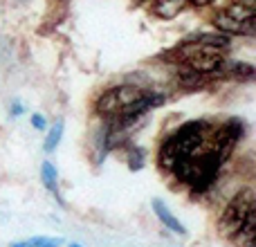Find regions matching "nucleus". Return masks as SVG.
<instances>
[{
	"instance_id": "nucleus-1",
	"label": "nucleus",
	"mask_w": 256,
	"mask_h": 247,
	"mask_svg": "<svg viewBox=\"0 0 256 247\" xmlns=\"http://www.w3.org/2000/svg\"><path fill=\"white\" fill-rule=\"evenodd\" d=\"M212 128H214L212 120L196 117V120H186L180 126L173 128V130H168L158 144V155H155L158 166L168 173L178 160L196 155L204 146Z\"/></svg>"
},
{
	"instance_id": "nucleus-2",
	"label": "nucleus",
	"mask_w": 256,
	"mask_h": 247,
	"mask_svg": "<svg viewBox=\"0 0 256 247\" xmlns=\"http://www.w3.org/2000/svg\"><path fill=\"white\" fill-rule=\"evenodd\" d=\"M146 88L148 86L137 84V81H120V84H112L108 88H104L97 94V99H94V106H92L94 117L102 122L117 117L126 106L135 104L146 92Z\"/></svg>"
},
{
	"instance_id": "nucleus-3",
	"label": "nucleus",
	"mask_w": 256,
	"mask_h": 247,
	"mask_svg": "<svg viewBox=\"0 0 256 247\" xmlns=\"http://www.w3.org/2000/svg\"><path fill=\"white\" fill-rule=\"evenodd\" d=\"M252 212H256V194L252 186H240L234 196L225 202L220 216H218V230L230 236Z\"/></svg>"
},
{
	"instance_id": "nucleus-4",
	"label": "nucleus",
	"mask_w": 256,
	"mask_h": 247,
	"mask_svg": "<svg viewBox=\"0 0 256 247\" xmlns=\"http://www.w3.org/2000/svg\"><path fill=\"white\" fill-rule=\"evenodd\" d=\"M212 25L216 32L225 36H254L256 22H243L238 18H234L232 14H227L225 9H214L212 14Z\"/></svg>"
},
{
	"instance_id": "nucleus-5",
	"label": "nucleus",
	"mask_w": 256,
	"mask_h": 247,
	"mask_svg": "<svg viewBox=\"0 0 256 247\" xmlns=\"http://www.w3.org/2000/svg\"><path fill=\"white\" fill-rule=\"evenodd\" d=\"M173 81H176V86L180 90H189V92L212 88V86L216 84L212 76L202 74V72H196L186 66H173Z\"/></svg>"
},
{
	"instance_id": "nucleus-6",
	"label": "nucleus",
	"mask_w": 256,
	"mask_h": 247,
	"mask_svg": "<svg viewBox=\"0 0 256 247\" xmlns=\"http://www.w3.org/2000/svg\"><path fill=\"white\" fill-rule=\"evenodd\" d=\"M227 238L236 247H256V212H252Z\"/></svg>"
},
{
	"instance_id": "nucleus-7",
	"label": "nucleus",
	"mask_w": 256,
	"mask_h": 247,
	"mask_svg": "<svg viewBox=\"0 0 256 247\" xmlns=\"http://www.w3.org/2000/svg\"><path fill=\"white\" fill-rule=\"evenodd\" d=\"M150 207H153L155 218H158V220L162 222V225L166 227L168 232H173V234H180V236H184V234H186V227L182 225L180 220H178L176 214H173L171 209L166 207V202H164V200L153 198V200H150Z\"/></svg>"
},
{
	"instance_id": "nucleus-8",
	"label": "nucleus",
	"mask_w": 256,
	"mask_h": 247,
	"mask_svg": "<svg viewBox=\"0 0 256 247\" xmlns=\"http://www.w3.org/2000/svg\"><path fill=\"white\" fill-rule=\"evenodd\" d=\"M148 2L150 12L162 20H173L189 7V0H148Z\"/></svg>"
},
{
	"instance_id": "nucleus-9",
	"label": "nucleus",
	"mask_w": 256,
	"mask_h": 247,
	"mask_svg": "<svg viewBox=\"0 0 256 247\" xmlns=\"http://www.w3.org/2000/svg\"><path fill=\"white\" fill-rule=\"evenodd\" d=\"M225 79L238 81V84H252V81L256 79V68L248 61H232V58H227Z\"/></svg>"
},
{
	"instance_id": "nucleus-10",
	"label": "nucleus",
	"mask_w": 256,
	"mask_h": 247,
	"mask_svg": "<svg viewBox=\"0 0 256 247\" xmlns=\"http://www.w3.org/2000/svg\"><path fill=\"white\" fill-rule=\"evenodd\" d=\"M40 182H43V186L50 194L61 200V196H58V171H56V166H54V162H50V160H45V162L40 164Z\"/></svg>"
},
{
	"instance_id": "nucleus-11",
	"label": "nucleus",
	"mask_w": 256,
	"mask_h": 247,
	"mask_svg": "<svg viewBox=\"0 0 256 247\" xmlns=\"http://www.w3.org/2000/svg\"><path fill=\"white\" fill-rule=\"evenodd\" d=\"M126 148V164L130 171H142L146 166V160H148V153H146L144 146H137V144H128L124 146Z\"/></svg>"
},
{
	"instance_id": "nucleus-12",
	"label": "nucleus",
	"mask_w": 256,
	"mask_h": 247,
	"mask_svg": "<svg viewBox=\"0 0 256 247\" xmlns=\"http://www.w3.org/2000/svg\"><path fill=\"white\" fill-rule=\"evenodd\" d=\"M63 132H66V122L63 120L48 126V135H45V142H43L45 153H54V150L58 148V144H61V140H63Z\"/></svg>"
},
{
	"instance_id": "nucleus-13",
	"label": "nucleus",
	"mask_w": 256,
	"mask_h": 247,
	"mask_svg": "<svg viewBox=\"0 0 256 247\" xmlns=\"http://www.w3.org/2000/svg\"><path fill=\"white\" fill-rule=\"evenodd\" d=\"M220 126L225 128V130L230 132V135L234 137L236 142H238V144L245 140V135H248V122H245L243 117H238V115L227 117L225 122H220Z\"/></svg>"
},
{
	"instance_id": "nucleus-14",
	"label": "nucleus",
	"mask_w": 256,
	"mask_h": 247,
	"mask_svg": "<svg viewBox=\"0 0 256 247\" xmlns=\"http://www.w3.org/2000/svg\"><path fill=\"white\" fill-rule=\"evenodd\" d=\"M30 124H32V128L38 132L48 130V120H45V115H40V112H34V115L30 117Z\"/></svg>"
},
{
	"instance_id": "nucleus-15",
	"label": "nucleus",
	"mask_w": 256,
	"mask_h": 247,
	"mask_svg": "<svg viewBox=\"0 0 256 247\" xmlns=\"http://www.w3.org/2000/svg\"><path fill=\"white\" fill-rule=\"evenodd\" d=\"M61 245H63V238L58 236V238H45L38 247H61Z\"/></svg>"
},
{
	"instance_id": "nucleus-16",
	"label": "nucleus",
	"mask_w": 256,
	"mask_h": 247,
	"mask_svg": "<svg viewBox=\"0 0 256 247\" xmlns=\"http://www.w3.org/2000/svg\"><path fill=\"white\" fill-rule=\"evenodd\" d=\"M214 2H216V0H189V4H194V7H198V9L214 7Z\"/></svg>"
},
{
	"instance_id": "nucleus-17",
	"label": "nucleus",
	"mask_w": 256,
	"mask_h": 247,
	"mask_svg": "<svg viewBox=\"0 0 256 247\" xmlns=\"http://www.w3.org/2000/svg\"><path fill=\"white\" fill-rule=\"evenodd\" d=\"M22 112H25V106H22L20 102H14L12 104V117H20Z\"/></svg>"
},
{
	"instance_id": "nucleus-18",
	"label": "nucleus",
	"mask_w": 256,
	"mask_h": 247,
	"mask_svg": "<svg viewBox=\"0 0 256 247\" xmlns=\"http://www.w3.org/2000/svg\"><path fill=\"white\" fill-rule=\"evenodd\" d=\"M48 238V236H34V238H30V240H25V245L27 247H38L40 243H43V240Z\"/></svg>"
},
{
	"instance_id": "nucleus-19",
	"label": "nucleus",
	"mask_w": 256,
	"mask_h": 247,
	"mask_svg": "<svg viewBox=\"0 0 256 247\" xmlns=\"http://www.w3.org/2000/svg\"><path fill=\"white\" fill-rule=\"evenodd\" d=\"M9 247H27V245H25V240H16V243H12Z\"/></svg>"
},
{
	"instance_id": "nucleus-20",
	"label": "nucleus",
	"mask_w": 256,
	"mask_h": 247,
	"mask_svg": "<svg viewBox=\"0 0 256 247\" xmlns=\"http://www.w3.org/2000/svg\"><path fill=\"white\" fill-rule=\"evenodd\" d=\"M68 247H84V245H81V243H70Z\"/></svg>"
}]
</instances>
